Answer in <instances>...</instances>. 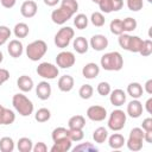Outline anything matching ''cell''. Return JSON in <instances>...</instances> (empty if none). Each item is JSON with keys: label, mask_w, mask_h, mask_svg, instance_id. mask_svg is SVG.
Segmentation results:
<instances>
[{"label": "cell", "mask_w": 152, "mask_h": 152, "mask_svg": "<svg viewBox=\"0 0 152 152\" xmlns=\"http://www.w3.org/2000/svg\"><path fill=\"white\" fill-rule=\"evenodd\" d=\"M100 64H101L102 69H104L107 71H119L124 66V58L120 52L112 51V52L104 53L101 57Z\"/></svg>", "instance_id": "6da1fadb"}, {"label": "cell", "mask_w": 152, "mask_h": 152, "mask_svg": "<svg viewBox=\"0 0 152 152\" xmlns=\"http://www.w3.org/2000/svg\"><path fill=\"white\" fill-rule=\"evenodd\" d=\"M12 104L14 107V109L19 113V115L21 116H30L33 113V102L24 94L18 93L14 94L12 97Z\"/></svg>", "instance_id": "7a4b0ae2"}, {"label": "cell", "mask_w": 152, "mask_h": 152, "mask_svg": "<svg viewBox=\"0 0 152 152\" xmlns=\"http://www.w3.org/2000/svg\"><path fill=\"white\" fill-rule=\"evenodd\" d=\"M46 51H48V45L42 39L33 40L26 46V56L32 62H37V61L42 59L44 57V55L46 53Z\"/></svg>", "instance_id": "3957f363"}, {"label": "cell", "mask_w": 152, "mask_h": 152, "mask_svg": "<svg viewBox=\"0 0 152 152\" xmlns=\"http://www.w3.org/2000/svg\"><path fill=\"white\" fill-rule=\"evenodd\" d=\"M74 36H75L74 28H71L70 26H63L55 34V38H53L55 45L59 49H65L69 46V44L74 39Z\"/></svg>", "instance_id": "277c9868"}, {"label": "cell", "mask_w": 152, "mask_h": 152, "mask_svg": "<svg viewBox=\"0 0 152 152\" xmlns=\"http://www.w3.org/2000/svg\"><path fill=\"white\" fill-rule=\"evenodd\" d=\"M142 141H144V129L141 127H134L131 129L127 141L125 142L129 151L137 152L142 148Z\"/></svg>", "instance_id": "5b68a950"}, {"label": "cell", "mask_w": 152, "mask_h": 152, "mask_svg": "<svg viewBox=\"0 0 152 152\" xmlns=\"http://www.w3.org/2000/svg\"><path fill=\"white\" fill-rule=\"evenodd\" d=\"M126 120H127V114L121 110V109H114L110 114H109V118H108V128L114 131V132H118V131H121L125 125H126Z\"/></svg>", "instance_id": "8992f818"}, {"label": "cell", "mask_w": 152, "mask_h": 152, "mask_svg": "<svg viewBox=\"0 0 152 152\" xmlns=\"http://www.w3.org/2000/svg\"><path fill=\"white\" fill-rule=\"evenodd\" d=\"M36 72L38 74V76H40L45 80H55L59 74V69L57 65H55L52 63L42 62L38 64Z\"/></svg>", "instance_id": "52a82bcc"}, {"label": "cell", "mask_w": 152, "mask_h": 152, "mask_svg": "<svg viewBox=\"0 0 152 152\" xmlns=\"http://www.w3.org/2000/svg\"><path fill=\"white\" fill-rule=\"evenodd\" d=\"M72 15H74V13L71 11H69L64 6H59L57 10H53L52 11V13H51V20L55 24H57V25H63L69 19H71Z\"/></svg>", "instance_id": "ba28073f"}, {"label": "cell", "mask_w": 152, "mask_h": 152, "mask_svg": "<svg viewBox=\"0 0 152 152\" xmlns=\"http://www.w3.org/2000/svg\"><path fill=\"white\" fill-rule=\"evenodd\" d=\"M76 62V57L71 51H61L57 56H56V64L57 66L62 68V69H69L71 68Z\"/></svg>", "instance_id": "9c48e42d"}, {"label": "cell", "mask_w": 152, "mask_h": 152, "mask_svg": "<svg viewBox=\"0 0 152 152\" xmlns=\"http://www.w3.org/2000/svg\"><path fill=\"white\" fill-rule=\"evenodd\" d=\"M87 118L91 121H103L106 118H107V109L102 106H99V104H94V106H90L88 109H87Z\"/></svg>", "instance_id": "30bf717a"}, {"label": "cell", "mask_w": 152, "mask_h": 152, "mask_svg": "<svg viewBox=\"0 0 152 152\" xmlns=\"http://www.w3.org/2000/svg\"><path fill=\"white\" fill-rule=\"evenodd\" d=\"M38 5L33 0H26L20 6V13L24 18H33L37 14Z\"/></svg>", "instance_id": "8fae6325"}, {"label": "cell", "mask_w": 152, "mask_h": 152, "mask_svg": "<svg viewBox=\"0 0 152 152\" xmlns=\"http://www.w3.org/2000/svg\"><path fill=\"white\" fill-rule=\"evenodd\" d=\"M142 110H144L142 103L139 101V99H133L132 101H129L127 104V109H126L127 115L133 118V119L140 118L142 114Z\"/></svg>", "instance_id": "7c38bea8"}, {"label": "cell", "mask_w": 152, "mask_h": 152, "mask_svg": "<svg viewBox=\"0 0 152 152\" xmlns=\"http://www.w3.org/2000/svg\"><path fill=\"white\" fill-rule=\"evenodd\" d=\"M108 38L103 34H94L90 38L89 45L90 48H93L95 51H103L104 49L108 48Z\"/></svg>", "instance_id": "4fadbf2b"}, {"label": "cell", "mask_w": 152, "mask_h": 152, "mask_svg": "<svg viewBox=\"0 0 152 152\" xmlns=\"http://www.w3.org/2000/svg\"><path fill=\"white\" fill-rule=\"evenodd\" d=\"M52 89H51V84L48 81H42L36 86V95L38 99L45 101L51 96Z\"/></svg>", "instance_id": "5bb4252c"}, {"label": "cell", "mask_w": 152, "mask_h": 152, "mask_svg": "<svg viewBox=\"0 0 152 152\" xmlns=\"http://www.w3.org/2000/svg\"><path fill=\"white\" fill-rule=\"evenodd\" d=\"M126 99H127V94L122 89H119L118 88V89L110 90V93H109V101L115 107L122 106L126 102Z\"/></svg>", "instance_id": "9a60e30c"}, {"label": "cell", "mask_w": 152, "mask_h": 152, "mask_svg": "<svg viewBox=\"0 0 152 152\" xmlns=\"http://www.w3.org/2000/svg\"><path fill=\"white\" fill-rule=\"evenodd\" d=\"M7 51L11 57L19 58L24 52V45L19 39H12L7 45Z\"/></svg>", "instance_id": "2e32d148"}, {"label": "cell", "mask_w": 152, "mask_h": 152, "mask_svg": "<svg viewBox=\"0 0 152 152\" xmlns=\"http://www.w3.org/2000/svg\"><path fill=\"white\" fill-rule=\"evenodd\" d=\"M99 74H100V66L94 62L87 63L82 69V75L87 80H94L99 76Z\"/></svg>", "instance_id": "e0dca14e"}, {"label": "cell", "mask_w": 152, "mask_h": 152, "mask_svg": "<svg viewBox=\"0 0 152 152\" xmlns=\"http://www.w3.org/2000/svg\"><path fill=\"white\" fill-rule=\"evenodd\" d=\"M74 84H75V81H74V77L70 76V75H63L58 78V82H57V87L63 93H68L70 91L72 88H74Z\"/></svg>", "instance_id": "ac0fdd59"}, {"label": "cell", "mask_w": 152, "mask_h": 152, "mask_svg": "<svg viewBox=\"0 0 152 152\" xmlns=\"http://www.w3.org/2000/svg\"><path fill=\"white\" fill-rule=\"evenodd\" d=\"M71 145H72V141L69 138H64V139L53 141V145L50 148V151L51 152H68L72 148Z\"/></svg>", "instance_id": "d6986e66"}, {"label": "cell", "mask_w": 152, "mask_h": 152, "mask_svg": "<svg viewBox=\"0 0 152 152\" xmlns=\"http://www.w3.org/2000/svg\"><path fill=\"white\" fill-rule=\"evenodd\" d=\"M17 86L18 88L23 91V93H27V91H31L34 87V83H33V80L27 76V75H21L19 76V78L17 80Z\"/></svg>", "instance_id": "ffe728a7"}, {"label": "cell", "mask_w": 152, "mask_h": 152, "mask_svg": "<svg viewBox=\"0 0 152 152\" xmlns=\"http://www.w3.org/2000/svg\"><path fill=\"white\" fill-rule=\"evenodd\" d=\"M72 46H74V50H75L77 53L83 55V53H86V52L88 51V49H89V42H88L84 37L80 36V37L74 38Z\"/></svg>", "instance_id": "44dd1931"}, {"label": "cell", "mask_w": 152, "mask_h": 152, "mask_svg": "<svg viewBox=\"0 0 152 152\" xmlns=\"http://www.w3.org/2000/svg\"><path fill=\"white\" fill-rule=\"evenodd\" d=\"M107 139H108V145H109V147L113 148V150H120L121 147H124V145H125V142H126L124 135L120 134V133H113V134H112L110 137H108Z\"/></svg>", "instance_id": "7402d4cb"}, {"label": "cell", "mask_w": 152, "mask_h": 152, "mask_svg": "<svg viewBox=\"0 0 152 152\" xmlns=\"http://www.w3.org/2000/svg\"><path fill=\"white\" fill-rule=\"evenodd\" d=\"M127 94L132 99H140L142 96V94H144V88L138 82H131L127 86Z\"/></svg>", "instance_id": "603a6c76"}, {"label": "cell", "mask_w": 152, "mask_h": 152, "mask_svg": "<svg viewBox=\"0 0 152 152\" xmlns=\"http://www.w3.org/2000/svg\"><path fill=\"white\" fill-rule=\"evenodd\" d=\"M86 126V119L84 116L77 114L69 119L68 121V128L69 129H83Z\"/></svg>", "instance_id": "cb8c5ba5"}, {"label": "cell", "mask_w": 152, "mask_h": 152, "mask_svg": "<svg viewBox=\"0 0 152 152\" xmlns=\"http://www.w3.org/2000/svg\"><path fill=\"white\" fill-rule=\"evenodd\" d=\"M142 39L138 36H131L129 40H128V45H127V51L129 52H134V53H139L141 45H142Z\"/></svg>", "instance_id": "d4e9b609"}, {"label": "cell", "mask_w": 152, "mask_h": 152, "mask_svg": "<svg viewBox=\"0 0 152 152\" xmlns=\"http://www.w3.org/2000/svg\"><path fill=\"white\" fill-rule=\"evenodd\" d=\"M13 33L17 38H26L30 33V28L28 25L25 23H18L15 24L14 28H13Z\"/></svg>", "instance_id": "484cf974"}, {"label": "cell", "mask_w": 152, "mask_h": 152, "mask_svg": "<svg viewBox=\"0 0 152 152\" xmlns=\"http://www.w3.org/2000/svg\"><path fill=\"white\" fill-rule=\"evenodd\" d=\"M108 138V131L104 127H97L93 132V139L97 144H103Z\"/></svg>", "instance_id": "4316f807"}, {"label": "cell", "mask_w": 152, "mask_h": 152, "mask_svg": "<svg viewBox=\"0 0 152 152\" xmlns=\"http://www.w3.org/2000/svg\"><path fill=\"white\" fill-rule=\"evenodd\" d=\"M17 147H18V151H20V152H31L32 147H33V142L30 138L23 137L18 140Z\"/></svg>", "instance_id": "83f0119b"}, {"label": "cell", "mask_w": 152, "mask_h": 152, "mask_svg": "<svg viewBox=\"0 0 152 152\" xmlns=\"http://www.w3.org/2000/svg\"><path fill=\"white\" fill-rule=\"evenodd\" d=\"M88 23H89V19L83 13H78L74 18V25H75V27L77 30H84V28H87Z\"/></svg>", "instance_id": "f1b7e54d"}, {"label": "cell", "mask_w": 152, "mask_h": 152, "mask_svg": "<svg viewBox=\"0 0 152 152\" xmlns=\"http://www.w3.org/2000/svg\"><path fill=\"white\" fill-rule=\"evenodd\" d=\"M14 141L11 137H2L0 139V151L1 152H13Z\"/></svg>", "instance_id": "f546056e"}, {"label": "cell", "mask_w": 152, "mask_h": 152, "mask_svg": "<svg viewBox=\"0 0 152 152\" xmlns=\"http://www.w3.org/2000/svg\"><path fill=\"white\" fill-rule=\"evenodd\" d=\"M50 118H51V112H50V109H48V108H39L37 112H36V114H34V119H36V121H38V122H46V121H49L50 120Z\"/></svg>", "instance_id": "4dcf8cb0"}, {"label": "cell", "mask_w": 152, "mask_h": 152, "mask_svg": "<svg viewBox=\"0 0 152 152\" xmlns=\"http://www.w3.org/2000/svg\"><path fill=\"white\" fill-rule=\"evenodd\" d=\"M137 26H138V23L132 17H127L122 20V28H124V32H126V33L134 31L137 28Z\"/></svg>", "instance_id": "1f68e13d"}, {"label": "cell", "mask_w": 152, "mask_h": 152, "mask_svg": "<svg viewBox=\"0 0 152 152\" xmlns=\"http://www.w3.org/2000/svg\"><path fill=\"white\" fill-rule=\"evenodd\" d=\"M72 151L74 152H78V151H82V152H96V151H99V148L95 145H93L91 142L86 141V142H81L77 146H75L72 148Z\"/></svg>", "instance_id": "d6a6232c"}, {"label": "cell", "mask_w": 152, "mask_h": 152, "mask_svg": "<svg viewBox=\"0 0 152 152\" xmlns=\"http://www.w3.org/2000/svg\"><path fill=\"white\" fill-rule=\"evenodd\" d=\"M68 132H69V128H65V127H57L52 131L51 133V138L53 141H57V140H61V139H64V138H69L68 137Z\"/></svg>", "instance_id": "836d02e7"}, {"label": "cell", "mask_w": 152, "mask_h": 152, "mask_svg": "<svg viewBox=\"0 0 152 152\" xmlns=\"http://www.w3.org/2000/svg\"><path fill=\"white\" fill-rule=\"evenodd\" d=\"M93 93H94V88L90 84H82L81 88L78 89V95L83 100H89L93 96Z\"/></svg>", "instance_id": "e575fe53"}, {"label": "cell", "mask_w": 152, "mask_h": 152, "mask_svg": "<svg viewBox=\"0 0 152 152\" xmlns=\"http://www.w3.org/2000/svg\"><path fill=\"white\" fill-rule=\"evenodd\" d=\"M90 21L94 26L102 27L106 23V19H104V15L101 12H93L91 15H90Z\"/></svg>", "instance_id": "d590c367"}, {"label": "cell", "mask_w": 152, "mask_h": 152, "mask_svg": "<svg viewBox=\"0 0 152 152\" xmlns=\"http://www.w3.org/2000/svg\"><path fill=\"white\" fill-rule=\"evenodd\" d=\"M109 28L110 32L115 36H120L121 33H124V28H122V20L121 19H113L109 24Z\"/></svg>", "instance_id": "8d00e7d4"}, {"label": "cell", "mask_w": 152, "mask_h": 152, "mask_svg": "<svg viewBox=\"0 0 152 152\" xmlns=\"http://www.w3.org/2000/svg\"><path fill=\"white\" fill-rule=\"evenodd\" d=\"M15 121V114L12 109L5 108L4 115H2V125H11Z\"/></svg>", "instance_id": "74e56055"}, {"label": "cell", "mask_w": 152, "mask_h": 152, "mask_svg": "<svg viewBox=\"0 0 152 152\" xmlns=\"http://www.w3.org/2000/svg\"><path fill=\"white\" fill-rule=\"evenodd\" d=\"M127 7L132 12H138L144 7V0H126Z\"/></svg>", "instance_id": "f35d334b"}, {"label": "cell", "mask_w": 152, "mask_h": 152, "mask_svg": "<svg viewBox=\"0 0 152 152\" xmlns=\"http://www.w3.org/2000/svg\"><path fill=\"white\" fill-rule=\"evenodd\" d=\"M110 90H112L110 84H109L108 82H106V81L100 82V83L97 84V87H96V91H97L101 96H107V95H109Z\"/></svg>", "instance_id": "ab89813d"}, {"label": "cell", "mask_w": 152, "mask_h": 152, "mask_svg": "<svg viewBox=\"0 0 152 152\" xmlns=\"http://www.w3.org/2000/svg\"><path fill=\"white\" fill-rule=\"evenodd\" d=\"M12 32L10 30V27L5 26V25H0V46L4 45L11 37Z\"/></svg>", "instance_id": "60d3db41"}, {"label": "cell", "mask_w": 152, "mask_h": 152, "mask_svg": "<svg viewBox=\"0 0 152 152\" xmlns=\"http://www.w3.org/2000/svg\"><path fill=\"white\" fill-rule=\"evenodd\" d=\"M68 137L71 141H81L84 138V133L83 129H69L68 132Z\"/></svg>", "instance_id": "b9f144b4"}, {"label": "cell", "mask_w": 152, "mask_h": 152, "mask_svg": "<svg viewBox=\"0 0 152 152\" xmlns=\"http://www.w3.org/2000/svg\"><path fill=\"white\" fill-rule=\"evenodd\" d=\"M139 53L144 57H147L152 53V42L150 39H145L142 42V45H141V49H140Z\"/></svg>", "instance_id": "7bdbcfd3"}, {"label": "cell", "mask_w": 152, "mask_h": 152, "mask_svg": "<svg viewBox=\"0 0 152 152\" xmlns=\"http://www.w3.org/2000/svg\"><path fill=\"white\" fill-rule=\"evenodd\" d=\"M61 6H64L74 14L78 11V2L76 0H61Z\"/></svg>", "instance_id": "ee69618b"}, {"label": "cell", "mask_w": 152, "mask_h": 152, "mask_svg": "<svg viewBox=\"0 0 152 152\" xmlns=\"http://www.w3.org/2000/svg\"><path fill=\"white\" fill-rule=\"evenodd\" d=\"M97 5H99L101 12H103V13H110V12H114L113 4H112L110 0H101Z\"/></svg>", "instance_id": "f6af8a7d"}, {"label": "cell", "mask_w": 152, "mask_h": 152, "mask_svg": "<svg viewBox=\"0 0 152 152\" xmlns=\"http://www.w3.org/2000/svg\"><path fill=\"white\" fill-rule=\"evenodd\" d=\"M129 37H131V34L124 32V33H121V34L119 36V38H118V43H119L120 48H122L124 50H127V45H128Z\"/></svg>", "instance_id": "bcb514c9"}, {"label": "cell", "mask_w": 152, "mask_h": 152, "mask_svg": "<svg viewBox=\"0 0 152 152\" xmlns=\"http://www.w3.org/2000/svg\"><path fill=\"white\" fill-rule=\"evenodd\" d=\"M8 80H10V71L7 69L0 68V86H2Z\"/></svg>", "instance_id": "7dc6e473"}, {"label": "cell", "mask_w": 152, "mask_h": 152, "mask_svg": "<svg viewBox=\"0 0 152 152\" xmlns=\"http://www.w3.org/2000/svg\"><path fill=\"white\" fill-rule=\"evenodd\" d=\"M32 151H33V152H46V151H48V146L45 145V142L39 141V142H37L36 145H33Z\"/></svg>", "instance_id": "c3c4849f"}, {"label": "cell", "mask_w": 152, "mask_h": 152, "mask_svg": "<svg viewBox=\"0 0 152 152\" xmlns=\"http://www.w3.org/2000/svg\"><path fill=\"white\" fill-rule=\"evenodd\" d=\"M141 128L144 129V132L152 131V119H151V118L144 119V120H142V124H141Z\"/></svg>", "instance_id": "681fc988"}, {"label": "cell", "mask_w": 152, "mask_h": 152, "mask_svg": "<svg viewBox=\"0 0 152 152\" xmlns=\"http://www.w3.org/2000/svg\"><path fill=\"white\" fill-rule=\"evenodd\" d=\"M15 2H17V0H0L1 6L5 7V8H12V7H14Z\"/></svg>", "instance_id": "f907efd6"}, {"label": "cell", "mask_w": 152, "mask_h": 152, "mask_svg": "<svg viewBox=\"0 0 152 152\" xmlns=\"http://www.w3.org/2000/svg\"><path fill=\"white\" fill-rule=\"evenodd\" d=\"M110 1H112V4H113L114 12L120 11V10L124 7V0H110Z\"/></svg>", "instance_id": "816d5d0a"}, {"label": "cell", "mask_w": 152, "mask_h": 152, "mask_svg": "<svg viewBox=\"0 0 152 152\" xmlns=\"http://www.w3.org/2000/svg\"><path fill=\"white\" fill-rule=\"evenodd\" d=\"M144 91H146L148 95L152 94V80H147L144 86Z\"/></svg>", "instance_id": "f5cc1de1"}, {"label": "cell", "mask_w": 152, "mask_h": 152, "mask_svg": "<svg viewBox=\"0 0 152 152\" xmlns=\"http://www.w3.org/2000/svg\"><path fill=\"white\" fill-rule=\"evenodd\" d=\"M151 106H152V97H148L147 101H146V103H145V109H146V112H147L148 114L152 113V108H151Z\"/></svg>", "instance_id": "db71d44e"}, {"label": "cell", "mask_w": 152, "mask_h": 152, "mask_svg": "<svg viewBox=\"0 0 152 152\" xmlns=\"http://www.w3.org/2000/svg\"><path fill=\"white\" fill-rule=\"evenodd\" d=\"M44 1V4L46 5V6H49V7H53V6H56L61 0H43Z\"/></svg>", "instance_id": "11a10c76"}, {"label": "cell", "mask_w": 152, "mask_h": 152, "mask_svg": "<svg viewBox=\"0 0 152 152\" xmlns=\"http://www.w3.org/2000/svg\"><path fill=\"white\" fill-rule=\"evenodd\" d=\"M4 110H5V107L2 104H0V125H2V115H4Z\"/></svg>", "instance_id": "9f6ffc18"}, {"label": "cell", "mask_w": 152, "mask_h": 152, "mask_svg": "<svg viewBox=\"0 0 152 152\" xmlns=\"http://www.w3.org/2000/svg\"><path fill=\"white\" fill-rule=\"evenodd\" d=\"M2 61H4V53L0 51V63H2Z\"/></svg>", "instance_id": "6f0895ef"}, {"label": "cell", "mask_w": 152, "mask_h": 152, "mask_svg": "<svg viewBox=\"0 0 152 152\" xmlns=\"http://www.w3.org/2000/svg\"><path fill=\"white\" fill-rule=\"evenodd\" d=\"M91 1H93V2H95V4H99L101 0H91Z\"/></svg>", "instance_id": "680465c9"}, {"label": "cell", "mask_w": 152, "mask_h": 152, "mask_svg": "<svg viewBox=\"0 0 152 152\" xmlns=\"http://www.w3.org/2000/svg\"><path fill=\"white\" fill-rule=\"evenodd\" d=\"M147 2H150V4H151V2H152V0H147Z\"/></svg>", "instance_id": "91938a15"}]
</instances>
